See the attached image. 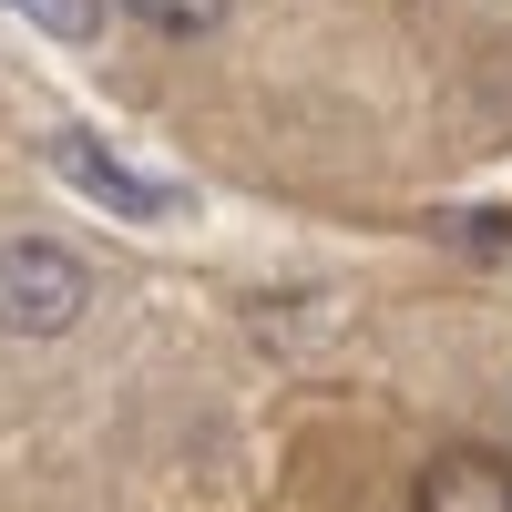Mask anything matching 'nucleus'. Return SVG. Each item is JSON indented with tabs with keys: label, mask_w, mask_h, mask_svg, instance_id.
Returning <instances> with one entry per match:
<instances>
[{
	"label": "nucleus",
	"mask_w": 512,
	"mask_h": 512,
	"mask_svg": "<svg viewBox=\"0 0 512 512\" xmlns=\"http://www.w3.org/2000/svg\"><path fill=\"white\" fill-rule=\"evenodd\" d=\"M82 297H93L82 256L41 246V236L0 246V328H21V338H62V328L82 318Z\"/></svg>",
	"instance_id": "1"
},
{
	"label": "nucleus",
	"mask_w": 512,
	"mask_h": 512,
	"mask_svg": "<svg viewBox=\"0 0 512 512\" xmlns=\"http://www.w3.org/2000/svg\"><path fill=\"white\" fill-rule=\"evenodd\" d=\"M410 512H512V461L502 451H441L420 472Z\"/></svg>",
	"instance_id": "3"
},
{
	"label": "nucleus",
	"mask_w": 512,
	"mask_h": 512,
	"mask_svg": "<svg viewBox=\"0 0 512 512\" xmlns=\"http://www.w3.org/2000/svg\"><path fill=\"white\" fill-rule=\"evenodd\" d=\"M52 164L93 195V205H113V216H134V226H154V216H175V185H154V175H123V164L103 154V144H82V134H52Z\"/></svg>",
	"instance_id": "2"
},
{
	"label": "nucleus",
	"mask_w": 512,
	"mask_h": 512,
	"mask_svg": "<svg viewBox=\"0 0 512 512\" xmlns=\"http://www.w3.org/2000/svg\"><path fill=\"white\" fill-rule=\"evenodd\" d=\"M11 11H31L41 31H62V41H82V31H103V0H11Z\"/></svg>",
	"instance_id": "5"
},
{
	"label": "nucleus",
	"mask_w": 512,
	"mask_h": 512,
	"mask_svg": "<svg viewBox=\"0 0 512 512\" xmlns=\"http://www.w3.org/2000/svg\"><path fill=\"white\" fill-rule=\"evenodd\" d=\"M134 21H154V31L195 41V31H216V21H226V0H134Z\"/></svg>",
	"instance_id": "4"
}]
</instances>
